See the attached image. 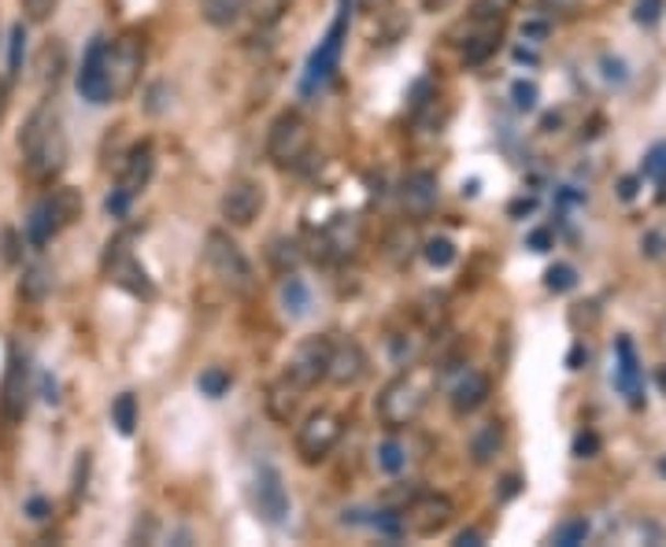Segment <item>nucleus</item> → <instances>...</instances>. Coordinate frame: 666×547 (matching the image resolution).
I'll list each match as a JSON object with an SVG mask.
<instances>
[{"mask_svg": "<svg viewBox=\"0 0 666 547\" xmlns=\"http://www.w3.org/2000/svg\"><path fill=\"white\" fill-rule=\"evenodd\" d=\"M19 149H23L26 174L37 182H53L67 167V133L53 104H42L26 119L23 133H19Z\"/></svg>", "mask_w": 666, "mask_h": 547, "instance_id": "f257e3e1", "label": "nucleus"}, {"mask_svg": "<svg viewBox=\"0 0 666 547\" xmlns=\"http://www.w3.org/2000/svg\"><path fill=\"white\" fill-rule=\"evenodd\" d=\"M423 256H426V263H434V267H448V263L456 259V244L448 237H429L423 244Z\"/></svg>", "mask_w": 666, "mask_h": 547, "instance_id": "473e14b6", "label": "nucleus"}, {"mask_svg": "<svg viewBox=\"0 0 666 547\" xmlns=\"http://www.w3.org/2000/svg\"><path fill=\"white\" fill-rule=\"evenodd\" d=\"M56 8H60V0H23L26 23H48L56 15Z\"/></svg>", "mask_w": 666, "mask_h": 547, "instance_id": "c9c22d12", "label": "nucleus"}, {"mask_svg": "<svg viewBox=\"0 0 666 547\" xmlns=\"http://www.w3.org/2000/svg\"><path fill=\"white\" fill-rule=\"evenodd\" d=\"M282 300H286V311L292 318H303L311 307V292L308 286L297 278V274H286V286H282Z\"/></svg>", "mask_w": 666, "mask_h": 547, "instance_id": "a878e982", "label": "nucleus"}, {"mask_svg": "<svg viewBox=\"0 0 666 547\" xmlns=\"http://www.w3.org/2000/svg\"><path fill=\"white\" fill-rule=\"evenodd\" d=\"M200 12L208 19L211 26H219V31H227L233 26L244 12V0H200Z\"/></svg>", "mask_w": 666, "mask_h": 547, "instance_id": "b1692460", "label": "nucleus"}, {"mask_svg": "<svg viewBox=\"0 0 666 547\" xmlns=\"http://www.w3.org/2000/svg\"><path fill=\"white\" fill-rule=\"evenodd\" d=\"M500 447H504V426L500 422H485L474 437H470V458H474L478 466L493 463L500 455Z\"/></svg>", "mask_w": 666, "mask_h": 547, "instance_id": "4be33fe9", "label": "nucleus"}, {"mask_svg": "<svg viewBox=\"0 0 666 547\" xmlns=\"http://www.w3.org/2000/svg\"><path fill=\"white\" fill-rule=\"evenodd\" d=\"M530 244H533V252H548V244H552V233L537 230V233H530Z\"/></svg>", "mask_w": 666, "mask_h": 547, "instance_id": "a19ab883", "label": "nucleus"}, {"mask_svg": "<svg viewBox=\"0 0 666 547\" xmlns=\"http://www.w3.org/2000/svg\"><path fill=\"white\" fill-rule=\"evenodd\" d=\"M596 452H600V437H596V433H577L574 455H577V458H593Z\"/></svg>", "mask_w": 666, "mask_h": 547, "instance_id": "4c0bfd02", "label": "nucleus"}, {"mask_svg": "<svg viewBox=\"0 0 666 547\" xmlns=\"http://www.w3.org/2000/svg\"><path fill=\"white\" fill-rule=\"evenodd\" d=\"M345 37H348V0H341V12L333 19V26L326 37L319 42V48L308 60V74H303V93H315L330 82L333 71L341 63V53H345Z\"/></svg>", "mask_w": 666, "mask_h": 547, "instance_id": "6e6552de", "label": "nucleus"}, {"mask_svg": "<svg viewBox=\"0 0 666 547\" xmlns=\"http://www.w3.org/2000/svg\"><path fill=\"white\" fill-rule=\"evenodd\" d=\"M400 525L411 536H437L440 529H448L456 517V503L440 492H411L407 503L400 507Z\"/></svg>", "mask_w": 666, "mask_h": 547, "instance_id": "39448f33", "label": "nucleus"}, {"mask_svg": "<svg viewBox=\"0 0 666 547\" xmlns=\"http://www.w3.org/2000/svg\"><path fill=\"white\" fill-rule=\"evenodd\" d=\"M208 267L230 292L252 289V263L241 252V244L230 241V233H222V230L208 233Z\"/></svg>", "mask_w": 666, "mask_h": 547, "instance_id": "0eeeda50", "label": "nucleus"}, {"mask_svg": "<svg viewBox=\"0 0 666 547\" xmlns=\"http://www.w3.org/2000/svg\"><path fill=\"white\" fill-rule=\"evenodd\" d=\"M515 104L523 107V112H530L537 104V85L533 82H515Z\"/></svg>", "mask_w": 666, "mask_h": 547, "instance_id": "58836bf2", "label": "nucleus"}, {"mask_svg": "<svg viewBox=\"0 0 666 547\" xmlns=\"http://www.w3.org/2000/svg\"><path fill=\"white\" fill-rule=\"evenodd\" d=\"M659 477H666V455L659 458Z\"/></svg>", "mask_w": 666, "mask_h": 547, "instance_id": "a18cd8bd", "label": "nucleus"}, {"mask_svg": "<svg viewBox=\"0 0 666 547\" xmlns=\"http://www.w3.org/2000/svg\"><path fill=\"white\" fill-rule=\"evenodd\" d=\"M219 211L233 230H249L263 211V189L252 178L230 182L227 193H222V200H219Z\"/></svg>", "mask_w": 666, "mask_h": 547, "instance_id": "ddd939ff", "label": "nucleus"}, {"mask_svg": "<svg viewBox=\"0 0 666 547\" xmlns=\"http://www.w3.org/2000/svg\"><path fill=\"white\" fill-rule=\"evenodd\" d=\"M489 393H493V381H489L485 374H478V370H470V374L452 388V410L459 418L474 415V410L489 399Z\"/></svg>", "mask_w": 666, "mask_h": 547, "instance_id": "6ab92c4d", "label": "nucleus"}, {"mask_svg": "<svg viewBox=\"0 0 666 547\" xmlns=\"http://www.w3.org/2000/svg\"><path fill=\"white\" fill-rule=\"evenodd\" d=\"M404 463H407V455H404V444L400 441H386L378 447V466L386 474H400L404 470Z\"/></svg>", "mask_w": 666, "mask_h": 547, "instance_id": "72a5a7b5", "label": "nucleus"}, {"mask_svg": "<svg viewBox=\"0 0 666 547\" xmlns=\"http://www.w3.org/2000/svg\"><path fill=\"white\" fill-rule=\"evenodd\" d=\"M141 67H145V45L137 42L134 34H123L119 42H107L104 71H107V93H112V101H123V96L134 93Z\"/></svg>", "mask_w": 666, "mask_h": 547, "instance_id": "423d86ee", "label": "nucleus"}, {"mask_svg": "<svg viewBox=\"0 0 666 547\" xmlns=\"http://www.w3.org/2000/svg\"><path fill=\"white\" fill-rule=\"evenodd\" d=\"M659 15H663V0H636L633 19H636V23H641V26L659 23Z\"/></svg>", "mask_w": 666, "mask_h": 547, "instance_id": "e433bc0d", "label": "nucleus"}, {"mask_svg": "<svg viewBox=\"0 0 666 547\" xmlns=\"http://www.w3.org/2000/svg\"><path fill=\"white\" fill-rule=\"evenodd\" d=\"M23 56H26V26H12V42H8V78L23 74Z\"/></svg>", "mask_w": 666, "mask_h": 547, "instance_id": "7c9ffc66", "label": "nucleus"}, {"mask_svg": "<svg viewBox=\"0 0 666 547\" xmlns=\"http://www.w3.org/2000/svg\"><path fill=\"white\" fill-rule=\"evenodd\" d=\"M252 507H256V514L267 525H274V529L289 522V492L274 466H260L256 481H252Z\"/></svg>", "mask_w": 666, "mask_h": 547, "instance_id": "9b49d317", "label": "nucleus"}, {"mask_svg": "<svg viewBox=\"0 0 666 547\" xmlns=\"http://www.w3.org/2000/svg\"><path fill=\"white\" fill-rule=\"evenodd\" d=\"M4 112H8V82L0 78V119H4Z\"/></svg>", "mask_w": 666, "mask_h": 547, "instance_id": "37998d69", "label": "nucleus"}, {"mask_svg": "<svg viewBox=\"0 0 666 547\" xmlns=\"http://www.w3.org/2000/svg\"><path fill=\"white\" fill-rule=\"evenodd\" d=\"M104 274H107V281L123 286L126 292H134V296H152V281H149V274H145L141 263L134 259L130 241H126V237H115L112 244H107Z\"/></svg>", "mask_w": 666, "mask_h": 547, "instance_id": "9d476101", "label": "nucleus"}, {"mask_svg": "<svg viewBox=\"0 0 666 547\" xmlns=\"http://www.w3.org/2000/svg\"><path fill=\"white\" fill-rule=\"evenodd\" d=\"M437 197H440V189L429 171H411L404 185H400V203H404V211L411 219H426V214L437 208Z\"/></svg>", "mask_w": 666, "mask_h": 547, "instance_id": "dca6fc26", "label": "nucleus"}, {"mask_svg": "<svg viewBox=\"0 0 666 547\" xmlns=\"http://www.w3.org/2000/svg\"><path fill=\"white\" fill-rule=\"evenodd\" d=\"M26 399H31V381H26V363L12 359L8 366V377H4V388H0V418L8 426L23 422L26 415Z\"/></svg>", "mask_w": 666, "mask_h": 547, "instance_id": "f3484780", "label": "nucleus"}, {"mask_svg": "<svg viewBox=\"0 0 666 547\" xmlns=\"http://www.w3.org/2000/svg\"><path fill=\"white\" fill-rule=\"evenodd\" d=\"M389 0H364V8H386Z\"/></svg>", "mask_w": 666, "mask_h": 547, "instance_id": "c03bdc74", "label": "nucleus"}, {"mask_svg": "<svg viewBox=\"0 0 666 547\" xmlns=\"http://www.w3.org/2000/svg\"><path fill=\"white\" fill-rule=\"evenodd\" d=\"M478 544H482V533L478 529H467V533L456 536V547H478Z\"/></svg>", "mask_w": 666, "mask_h": 547, "instance_id": "79ce46f5", "label": "nucleus"}, {"mask_svg": "<svg viewBox=\"0 0 666 547\" xmlns=\"http://www.w3.org/2000/svg\"><path fill=\"white\" fill-rule=\"evenodd\" d=\"M292 0H244V12L256 26H278L286 19Z\"/></svg>", "mask_w": 666, "mask_h": 547, "instance_id": "393cba45", "label": "nucleus"}, {"mask_svg": "<svg viewBox=\"0 0 666 547\" xmlns=\"http://www.w3.org/2000/svg\"><path fill=\"white\" fill-rule=\"evenodd\" d=\"M500 37H504V31H500V19H489V23H482L474 34L467 37V45H463V63H470V67L489 63V60L496 56V48H500Z\"/></svg>", "mask_w": 666, "mask_h": 547, "instance_id": "aec40b11", "label": "nucleus"}, {"mask_svg": "<svg viewBox=\"0 0 666 547\" xmlns=\"http://www.w3.org/2000/svg\"><path fill=\"white\" fill-rule=\"evenodd\" d=\"M585 540H589V522H585V517H566V522L555 525V533H552L555 547H577Z\"/></svg>", "mask_w": 666, "mask_h": 547, "instance_id": "c85d7f7f", "label": "nucleus"}, {"mask_svg": "<svg viewBox=\"0 0 666 547\" xmlns=\"http://www.w3.org/2000/svg\"><path fill=\"white\" fill-rule=\"evenodd\" d=\"M42 203H45L48 219H53L56 233L67 230L78 219V214H82V193L71 189V185H60V189H53V197H45Z\"/></svg>", "mask_w": 666, "mask_h": 547, "instance_id": "412c9836", "label": "nucleus"}, {"mask_svg": "<svg viewBox=\"0 0 666 547\" xmlns=\"http://www.w3.org/2000/svg\"><path fill=\"white\" fill-rule=\"evenodd\" d=\"M197 385H200V393H204V396L219 399V396H227V393H230L233 377H230V370H222V366H208V370H204V374L197 377Z\"/></svg>", "mask_w": 666, "mask_h": 547, "instance_id": "c756f323", "label": "nucleus"}, {"mask_svg": "<svg viewBox=\"0 0 666 547\" xmlns=\"http://www.w3.org/2000/svg\"><path fill=\"white\" fill-rule=\"evenodd\" d=\"M437 385V374L429 366H418V370H404L381 388L378 396V418L386 429H404L423 415L429 393Z\"/></svg>", "mask_w": 666, "mask_h": 547, "instance_id": "f03ea898", "label": "nucleus"}, {"mask_svg": "<svg viewBox=\"0 0 666 547\" xmlns=\"http://www.w3.org/2000/svg\"><path fill=\"white\" fill-rule=\"evenodd\" d=\"M330 337H308L303 345L292 351L289 359V370L286 377L297 381V385L308 393V388H315L319 381H326V366H330Z\"/></svg>", "mask_w": 666, "mask_h": 547, "instance_id": "f8f14e48", "label": "nucleus"}, {"mask_svg": "<svg viewBox=\"0 0 666 547\" xmlns=\"http://www.w3.org/2000/svg\"><path fill=\"white\" fill-rule=\"evenodd\" d=\"M48 289H53V270H48L45 263H34V267H26V274H23V296L26 300H45Z\"/></svg>", "mask_w": 666, "mask_h": 547, "instance_id": "cd10ccee", "label": "nucleus"}, {"mask_svg": "<svg viewBox=\"0 0 666 547\" xmlns=\"http://www.w3.org/2000/svg\"><path fill=\"white\" fill-rule=\"evenodd\" d=\"M615 356H619V370H615V385L622 388V396L630 399L633 407L644 404V377H641V359H636V348L630 337L615 340Z\"/></svg>", "mask_w": 666, "mask_h": 547, "instance_id": "a211bd4d", "label": "nucleus"}, {"mask_svg": "<svg viewBox=\"0 0 666 547\" xmlns=\"http://www.w3.org/2000/svg\"><path fill=\"white\" fill-rule=\"evenodd\" d=\"M364 374H367L364 345H359V340H333L326 381H333L337 388H348V385H356V381H364Z\"/></svg>", "mask_w": 666, "mask_h": 547, "instance_id": "2eb2a0df", "label": "nucleus"}, {"mask_svg": "<svg viewBox=\"0 0 666 547\" xmlns=\"http://www.w3.org/2000/svg\"><path fill=\"white\" fill-rule=\"evenodd\" d=\"M112 422L123 437H130L137 429V396L134 393H119L112 399Z\"/></svg>", "mask_w": 666, "mask_h": 547, "instance_id": "bb28decb", "label": "nucleus"}, {"mask_svg": "<svg viewBox=\"0 0 666 547\" xmlns=\"http://www.w3.org/2000/svg\"><path fill=\"white\" fill-rule=\"evenodd\" d=\"M311 155V123L300 112H282L267 130V160L274 167H300Z\"/></svg>", "mask_w": 666, "mask_h": 547, "instance_id": "7ed1b4c3", "label": "nucleus"}, {"mask_svg": "<svg viewBox=\"0 0 666 547\" xmlns=\"http://www.w3.org/2000/svg\"><path fill=\"white\" fill-rule=\"evenodd\" d=\"M156 174V149L149 141L134 144L130 155H126V167L119 174V185H115V193L107 197V214H126V208H130V200L137 197V193H145V185L152 182Z\"/></svg>", "mask_w": 666, "mask_h": 547, "instance_id": "1a4fd4ad", "label": "nucleus"}, {"mask_svg": "<svg viewBox=\"0 0 666 547\" xmlns=\"http://www.w3.org/2000/svg\"><path fill=\"white\" fill-rule=\"evenodd\" d=\"M341 437H345V418H341L337 410H326V407L311 410V415L303 418L300 429H297L300 463H308V466L322 463V458H326L333 447L341 444Z\"/></svg>", "mask_w": 666, "mask_h": 547, "instance_id": "20e7f679", "label": "nucleus"}, {"mask_svg": "<svg viewBox=\"0 0 666 547\" xmlns=\"http://www.w3.org/2000/svg\"><path fill=\"white\" fill-rule=\"evenodd\" d=\"M544 286L548 292H571L577 286V270L571 263H555V267L544 274Z\"/></svg>", "mask_w": 666, "mask_h": 547, "instance_id": "2f4dec72", "label": "nucleus"}, {"mask_svg": "<svg viewBox=\"0 0 666 547\" xmlns=\"http://www.w3.org/2000/svg\"><path fill=\"white\" fill-rule=\"evenodd\" d=\"M26 514H31L34 522H45V517L53 514V503H48V500H42V496H34V500L26 503Z\"/></svg>", "mask_w": 666, "mask_h": 547, "instance_id": "ea45409f", "label": "nucleus"}, {"mask_svg": "<svg viewBox=\"0 0 666 547\" xmlns=\"http://www.w3.org/2000/svg\"><path fill=\"white\" fill-rule=\"evenodd\" d=\"M104 56H107V42H104V37H93V45L85 48V56H82V71H78V93H82V101H90L96 107L112 104V93H107Z\"/></svg>", "mask_w": 666, "mask_h": 547, "instance_id": "4468645a", "label": "nucleus"}, {"mask_svg": "<svg viewBox=\"0 0 666 547\" xmlns=\"http://www.w3.org/2000/svg\"><path fill=\"white\" fill-rule=\"evenodd\" d=\"M641 174H644V178L666 185V144H655V149L644 155V171Z\"/></svg>", "mask_w": 666, "mask_h": 547, "instance_id": "f704fd0d", "label": "nucleus"}, {"mask_svg": "<svg viewBox=\"0 0 666 547\" xmlns=\"http://www.w3.org/2000/svg\"><path fill=\"white\" fill-rule=\"evenodd\" d=\"M300 396H303V388L297 385V381H289V377H282L278 385H271V396H267V410L278 422H289L292 418V410H297L300 404Z\"/></svg>", "mask_w": 666, "mask_h": 547, "instance_id": "5701e85b", "label": "nucleus"}]
</instances>
